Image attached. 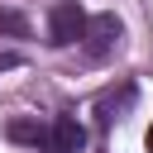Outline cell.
<instances>
[{"label": "cell", "mask_w": 153, "mask_h": 153, "mask_svg": "<svg viewBox=\"0 0 153 153\" xmlns=\"http://www.w3.org/2000/svg\"><path fill=\"white\" fill-rule=\"evenodd\" d=\"M81 33H86V10L76 0H57L53 14H48V43L53 48H72Z\"/></svg>", "instance_id": "6da1fadb"}, {"label": "cell", "mask_w": 153, "mask_h": 153, "mask_svg": "<svg viewBox=\"0 0 153 153\" xmlns=\"http://www.w3.org/2000/svg\"><path fill=\"white\" fill-rule=\"evenodd\" d=\"M120 33H124V24L115 19V14H96V19H86V53L91 57H105L115 43H120Z\"/></svg>", "instance_id": "7a4b0ae2"}, {"label": "cell", "mask_w": 153, "mask_h": 153, "mask_svg": "<svg viewBox=\"0 0 153 153\" xmlns=\"http://www.w3.org/2000/svg\"><path fill=\"white\" fill-rule=\"evenodd\" d=\"M48 143H53V153H81V148H86V129H81L72 115H53Z\"/></svg>", "instance_id": "3957f363"}, {"label": "cell", "mask_w": 153, "mask_h": 153, "mask_svg": "<svg viewBox=\"0 0 153 153\" xmlns=\"http://www.w3.org/2000/svg\"><path fill=\"white\" fill-rule=\"evenodd\" d=\"M5 134H10L14 143H43V139H48V124H38V120H10Z\"/></svg>", "instance_id": "277c9868"}, {"label": "cell", "mask_w": 153, "mask_h": 153, "mask_svg": "<svg viewBox=\"0 0 153 153\" xmlns=\"http://www.w3.org/2000/svg\"><path fill=\"white\" fill-rule=\"evenodd\" d=\"M0 33H10V38H29V19H24L19 10H0Z\"/></svg>", "instance_id": "5b68a950"}, {"label": "cell", "mask_w": 153, "mask_h": 153, "mask_svg": "<svg viewBox=\"0 0 153 153\" xmlns=\"http://www.w3.org/2000/svg\"><path fill=\"white\" fill-rule=\"evenodd\" d=\"M14 67H24V57L19 53H0V72H14Z\"/></svg>", "instance_id": "8992f818"}, {"label": "cell", "mask_w": 153, "mask_h": 153, "mask_svg": "<svg viewBox=\"0 0 153 153\" xmlns=\"http://www.w3.org/2000/svg\"><path fill=\"white\" fill-rule=\"evenodd\" d=\"M148 153H153V124H148Z\"/></svg>", "instance_id": "52a82bcc"}]
</instances>
